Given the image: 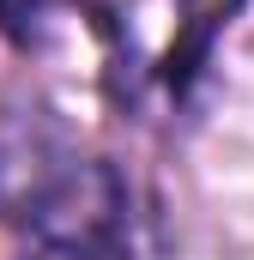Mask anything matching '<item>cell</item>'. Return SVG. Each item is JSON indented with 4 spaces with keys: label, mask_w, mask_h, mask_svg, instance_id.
Instances as JSON below:
<instances>
[{
    "label": "cell",
    "mask_w": 254,
    "mask_h": 260,
    "mask_svg": "<svg viewBox=\"0 0 254 260\" xmlns=\"http://www.w3.org/2000/svg\"><path fill=\"white\" fill-rule=\"evenodd\" d=\"M127 182L109 164H67L24 206V242L12 260H127Z\"/></svg>",
    "instance_id": "obj_1"
}]
</instances>
